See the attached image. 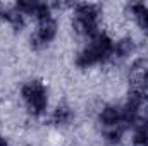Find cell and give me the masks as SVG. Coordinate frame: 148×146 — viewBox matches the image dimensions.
<instances>
[{
  "instance_id": "6da1fadb",
  "label": "cell",
  "mask_w": 148,
  "mask_h": 146,
  "mask_svg": "<svg viewBox=\"0 0 148 146\" xmlns=\"http://www.w3.org/2000/svg\"><path fill=\"white\" fill-rule=\"evenodd\" d=\"M53 35H55V23H53L52 19H45V21H41V26H40V29H38L36 36L45 43V41L52 40Z\"/></svg>"
},
{
  "instance_id": "7a4b0ae2",
  "label": "cell",
  "mask_w": 148,
  "mask_h": 146,
  "mask_svg": "<svg viewBox=\"0 0 148 146\" xmlns=\"http://www.w3.org/2000/svg\"><path fill=\"white\" fill-rule=\"evenodd\" d=\"M102 120L107 124V126H114V124H119L121 122V110L114 108H105L102 112Z\"/></svg>"
},
{
  "instance_id": "3957f363",
  "label": "cell",
  "mask_w": 148,
  "mask_h": 146,
  "mask_svg": "<svg viewBox=\"0 0 148 146\" xmlns=\"http://www.w3.org/2000/svg\"><path fill=\"white\" fill-rule=\"evenodd\" d=\"M114 50L117 52L119 57H126V55H129V52L133 50V43H131V40H122V41H119V43L115 45Z\"/></svg>"
},
{
  "instance_id": "277c9868",
  "label": "cell",
  "mask_w": 148,
  "mask_h": 146,
  "mask_svg": "<svg viewBox=\"0 0 148 146\" xmlns=\"http://www.w3.org/2000/svg\"><path fill=\"white\" fill-rule=\"evenodd\" d=\"M134 145L136 146H147L148 145V132L145 129H140L134 136Z\"/></svg>"
},
{
  "instance_id": "5b68a950",
  "label": "cell",
  "mask_w": 148,
  "mask_h": 146,
  "mask_svg": "<svg viewBox=\"0 0 148 146\" xmlns=\"http://www.w3.org/2000/svg\"><path fill=\"white\" fill-rule=\"evenodd\" d=\"M69 115H71V112L66 107H59V108L55 110V120L57 122H66L69 119Z\"/></svg>"
},
{
  "instance_id": "8992f818",
  "label": "cell",
  "mask_w": 148,
  "mask_h": 146,
  "mask_svg": "<svg viewBox=\"0 0 148 146\" xmlns=\"http://www.w3.org/2000/svg\"><path fill=\"white\" fill-rule=\"evenodd\" d=\"M0 146H7V143H5V139H3V138H0Z\"/></svg>"
}]
</instances>
